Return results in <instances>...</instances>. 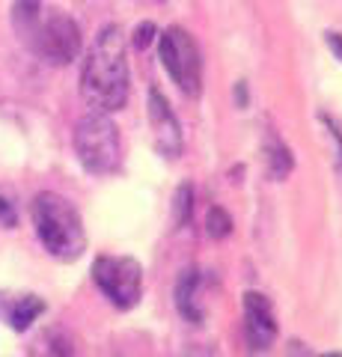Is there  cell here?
Listing matches in <instances>:
<instances>
[{
    "label": "cell",
    "mask_w": 342,
    "mask_h": 357,
    "mask_svg": "<svg viewBox=\"0 0 342 357\" xmlns=\"http://www.w3.org/2000/svg\"><path fill=\"white\" fill-rule=\"evenodd\" d=\"M322 122L330 128V137H334V143H336V167H339V173H342V128L330 116H325V114H322Z\"/></svg>",
    "instance_id": "15"
},
{
    "label": "cell",
    "mask_w": 342,
    "mask_h": 357,
    "mask_svg": "<svg viewBox=\"0 0 342 357\" xmlns=\"http://www.w3.org/2000/svg\"><path fill=\"white\" fill-rule=\"evenodd\" d=\"M229 229H233V220H229V215L224 208H212L208 211V218H205V232L212 238H224L229 236Z\"/></svg>",
    "instance_id": "13"
},
{
    "label": "cell",
    "mask_w": 342,
    "mask_h": 357,
    "mask_svg": "<svg viewBox=\"0 0 342 357\" xmlns=\"http://www.w3.org/2000/svg\"><path fill=\"white\" fill-rule=\"evenodd\" d=\"M15 220H18V215H15V203H13L9 197L0 194V223H6V227H15Z\"/></svg>",
    "instance_id": "16"
},
{
    "label": "cell",
    "mask_w": 342,
    "mask_h": 357,
    "mask_svg": "<svg viewBox=\"0 0 342 357\" xmlns=\"http://www.w3.org/2000/svg\"><path fill=\"white\" fill-rule=\"evenodd\" d=\"M155 33H158V30L152 27V24H140L137 33H134V48H146V45L155 39Z\"/></svg>",
    "instance_id": "17"
},
{
    "label": "cell",
    "mask_w": 342,
    "mask_h": 357,
    "mask_svg": "<svg viewBox=\"0 0 342 357\" xmlns=\"http://www.w3.org/2000/svg\"><path fill=\"white\" fill-rule=\"evenodd\" d=\"M42 312H45V301L36 295L0 292V321H6L13 331H27Z\"/></svg>",
    "instance_id": "9"
},
{
    "label": "cell",
    "mask_w": 342,
    "mask_h": 357,
    "mask_svg": "<svg viewBox=\"0 0 342 357\" xmlns=\"http://www.w3.org/2000/svg\"><path fill=\"white\" fill-rule=\"evenodd\" d=\"M149 122H152V137L164 158H179L182 155V122L173 114V107L167 102V96L158 86L149 89Z\"/></svg>",
    "instance_id": "7"
},
{
    "label": "cell",
    "mask_w": 342,
    "mask_h": 357,
    "mask_svg": "<svg viewBox=\"0 0 342 357\" xmlns=\"http://www.w3.org/2000/svg\"><path fill=\"white\" fill-rule=\"evenodd\" d=\"M187 218H191V185H182L173 197V223L182 227V223H187Z\"/></svg>",
    "instance_id": "14"
},
{
    "label": "cell",
    "mask_w": 342,
    "mask_h": 357,
    "mask_svg": "<svg viewBox=\"0 0 342 357\" xmlns=\"http://www.w3.org/2000/svg\"><path fill=\"white\" fill-rule=\"evenodd\" d=\"M325 39H327L330 48H334L336 60H342V36H339V33H325Z\"/></svg>",
    "instance_id": "18"
},
{
    "label": "cell",
    "mask_w": 342,
    "mask_h": 357,
    "mask_svg": "<svg viewBox=\"0 0 342 357\" xmlns=\"http://www.w3.org/2000/svg\"><path fill=\"white\" fill-rule=\"evenodd\" d=\"M93 280L114 307L131 310L140 304L143 268L131 256H98L93 262Z\"/></svg>",
    "instance_id": "5"
},
{
    "label": "cell",
    "mask_w": 342,
    "mask_h": 357,
    "mask_svg": "<svg viewBox=\"0 0 342 357\" xmlns=\"http://www.w3.org/2000/svg\"><path fill=\"white\" fill-rule=\"evenodd\" d=\"M244 333L250 349L265 351L277 340V316L271 310V301L262 292H247L244 295Z\"/></svg>",
    "instance_id": "8"
},
{
    "label": "cell",
    "mask_w": 342,
    "mask_h": 357,
    "mask_svg": "<svg viewBox=\"0 0 342 357\" xmlns=\"http://www.w3.org/2000/svg\"><path fill=\"white\" fill-rule=\"evenodd\" d=\"M13 27L27 48L51 66H65L81 54L78 24L57 9H45L42 0H15Z\"/></svg>",
    "instance_id": "2"
},
{
    "label": "cell",
    "mask_w": 342,
    "mask_h": 357,
    "mask_svg": "<svg viewBox=\"0 0 342 357\" xmlns=\"http://www.w3.org/2000/svg\"><path fill=\"white\" fill-rule=\"evenodd\" d=\"M161 63L185 96L196 98L203 89V60L194 36L182 27H170L161 36Z\"/></svg>",
    "instance_id": "6"
},
{
    "label": "cell",
    "mask_w": 342,
    "mask_h": 357,
    "mask_svg": "<svg viewBox=\"0 0 342 357\" xmlns=\"http://www.w3.org/2000/svg\"><path fill=\"white\" fill-rule=\"evenodd\" d=\"M75 152L84 170L95 176L116 173L123 164V140L119 128L110 122L107 114H90L75 126Z\"/></svg>",
    "instance_id": "4"
},
{
    "label": "cell",
    "mask_w": 342,
    "mask_h": 357,
    "mask_svg": "<svg viewBox=\"0 0 342 357\" xmlns=\"http://www.w3.org/2000/svg\"><path fill=\"white\" fill-rule=\"evenodd\" d=\"M30 218L36 227L39 241L45 244V250L60 262H75L86 250V232L84 220L69 199L60 194H39L30 206Z\"/></svg>",
    "instance_id": "3"
},
{
    "label": "cell",
    "mask_w": 342,
    "mask_h": 357,
    "mask_svg": "<svg viewBox=\"0 0 342 357\" xmlns=\"http://www.w3.org/2000/svg\"><path fill=\"white\" fill-rule=\"evenodd\" d=\"M322 357H342V354H322Z\"/></svg>",
    "instance_id": "19"
},
{
    "label": "cell",
    "mask_w": 342,
    "mask_h": 357,
    "mask_svg": "<svg viewBox=\"0 0 342 357\" xmlns=\"http://www.w3.org/2000/svg\"><path fill=\"white\" fill-rule=\"evenodd\" d=\"M262 152H265V170H268V176L274 182H286L289 173L295 170V158H292V149L286 146V140L274 128L265 131Z\"/></svg>",
    "instance_id": "10"
},
{
    "label": "cell",
    "mask_w": 342,
    "mask_h": 357,
    "mask_svg": "<svg viewBox=\"0 0 342 357\" xmlns=\"http://www.w3.org/2000/svg\"><path fill=\"white\" fill-rule=\"evenodd\" d=\"M27 357H78V354H75V342L69 340V333L60 328H48L33 340Z\"/></svg>",
    "instance_id": "11"
},
{
    "label": "cell",
    "mask_w": 342,
    "mask_h": 357,
    "mask_svg": "<svg viewBox=\"0 0 342 357\" xmlns=\"http://www.w3.org/2000/svg\"><path fill=\"white\" fill-rule=\"evenodd\" d=\"M81 96L95 114H114L128 102L125 36L116 24L98 30L81 69Z\"/></svg>",
    "instance_id": "1"
},
{
    "label": "cell",
    "mask_w": 342,
    "mask_h": 357,
    "mask_svg": "<svg viewBox=\"0 0 342 357\" xmlns=\"http://www.w3.org/2000/svg\"><path fill=\"white\" fill-rule=\"evenodd\" d=\"M196 271H185L182 277H179V283H176V307H179V312L187 319V321H200L203 319V310L196 307Z\"/></svg>",
    "instance_id": "12"
}]
</instances>
